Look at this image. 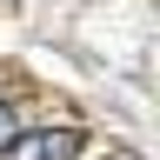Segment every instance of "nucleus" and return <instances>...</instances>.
Listing matches in <instances>:
<instances>
[{
	"mask_svg": "<svg viewBox=\"0 0 160 160\" xmlns=\"http://www.w3.org/2000/svg\"><path fill=\"white\" fill-rule=\"evenodd\" d=\"M80 153V127H33V133H13L7 160H73Z\"/></svg>",
	"mask_w": 160,
	"mask_h": 160,
	"instance_id": "1",
	"label": "nucleus"
},
{
	"mask_svg": "<svg viewBox=\"0 0 160 160\" xmlns=\"http://www.w3.org/2000/svg\"><path fill=\"white\" fill-rule=\"evenodd\" d=\"M13 133H20V127H13V107H7V100H0V153L13 147Z\"/></svg>",
	"mask_w": 160,
	"mask_h": 160,
	"instance_id": "2",
	"label": "nucleus"
},
{
	"mask_svg": "<svg viewBox=\"0 0 160 160\" xmlns=\"http://www.w3.org/2000/svg\"><path fill=\"white\" fill-rule=\"evenodd\" d=\"M107 160H140V153H107Z\"/></svg>",
	"mask_w": 160,
	"mask_h": 160,
	"instance_id": "3",
	"label": "nucleus"
}]
</instances>
